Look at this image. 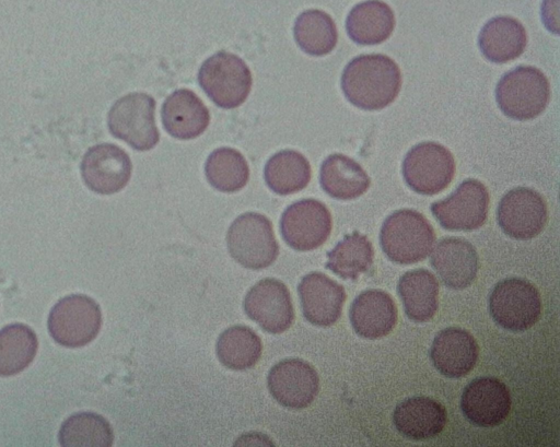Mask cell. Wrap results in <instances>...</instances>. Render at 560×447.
<instances>
[{
    "label": "cell",
    "instance_id": "cell-6",
    "mask_svg": "<svg viewBox=\"0 0 560 447\" xmlns=\"http://www.w3.org/2000/svg\"><path fill=\"white\" fill-rule=\"evenodd\" d=\"M226 242L234 260L252 270L267 268L279 254L271 222L256 212L237 216L228 231Z\"/></svg>",
    "mask_w": 560,
    "mask_h": 447
},
{
    "label": "cell",
    "instance_id": "cell-33",
    "mask_svg": "<svg viewBox=\"0 0 560 447\" xmlns=\"http://www.w3.org/2000/svg\"><path fill=\"white\" fill-rule=\"evenodd\" d=\"M61 446H112L114 433L110 424L100 414L80 412L70 415L59 431Z\"/></svg>",
    "mask_w": 560,
    "mask_h": 447
},
{
    "label": "cell",
    "instance_id": "cell-31",
    "mask_svg": "<svg viewBox=\"0 0 560 447\" xmlns=\"http://www.w3.org/2000/svg\"><path fill=\"white\" fill-rule=\"evenodd\" d=\"M261 350L260 338L246 326H234L224 330L217 342L219 361L234 370L253 367L260 358Z\"/></svg>",
    "mask_w": 560,
    "mask_h": 447
},
{
    "label": "cell",
    "instance_id": "cell-11",
    "mask_svg": "<svg viewBox=\"0 0 560 447\" xmlns=\"http://www.w3.org/2000/svg\"><path fill=\"white\" fill-rule=\"evenodd\" d=\"M489 192L477 179H466L446 199L436 201L431 211L450 231H472L481 227L488 215Z\"/></svg>",
    "mask_w": 560,
    "mask_h": 447
},
{
    "label": "cell",
    "instance_id": "cell-19",
    "mask_svg": "<svg viewBox=\"0 0 560 447\" xmlns=\"http://www.w3.org/2000/svg\"><path fill=\"white\" fill-rule=\"evenodd\" d=\"M431 264L446 286L462 290L476 279L479 260L469 242L447 237L435 245L431 254Z\"/></svg>",
    "mask_w": 560,
    "mask_h": 447
},
{
    "label": "cell",
    "instance_id": "cell-18",
    "mask_svg": "<svg viewBox=\"0 0 560 447\" xmlns=\"http://www.w3.org/2000/svg\"><path fill=\"white\" fill-rule=\"evenodd\" d=\"M478 356L479 346L475 338L457 327L441 330L430 349L434 367L448 378L466 376L475 367Z\"/></svg>",
    "mask_w": 560,
    "mask_h": 447
},
{
    "label": "cell",
    "instance_id": "cell-22",
    "mask_svg": "<svg viewBox=\"0 0 560 447\" xmlns=\"http://www.w3.org/2000/svg\"><path fill=\"white\" fill-rule=\"evenodd\" d=\"M350 321L354 331L365 339L385 337L397 322L395 302L384 291H364L350 307Z\"/></svg>",
    "mask_w": 560,
    "mask_h": 447
},
{
    "label": "cell",
    "instance_id": "cell-7",
    "mask_svg": "<svg viewBox=\"0 0 560 447\" xmlns=\"http://www.w3.org/2000/svg\"><path fill=\"white\" fill-rule=\"evenodd\" d=\"M154 113L153 97L141 92L127 94L109 109L108 129L137 151L151 150L160 140Z\"/></svg>",
    "mask_w": 560,
    "mask_h": 447
},
{
    "label": "cell",
    "instance_id": "cell-3",
    "mask_svg": "<svg viewBox=\"0 0 560 447\" xmlns=\"http://www.w3.org/2000/svg\"><path fill=\"white\" fill-rule=\"evenodd\" d=\"M495 96L500 109L506 116L527 120L539 116L546 108L550 98V85L539 69L521 66L500 79Z\"/></svg>",
    "mask_w": 560,
    "mask_h": 447
},
{
    "label": "cell",
    "instance_id": "cell-8",
    "mask_svg": "<svg viewBox=\"0 0 560 447\" xmlns=\"http://www.w3.org/2000/svg\"><path fill=\"white\" fill-rule=\"evenodd\" d=\"M489 311L500 327L513 332L525 331L540 318V294L527 280L504 279L490 293Z\"/></svg>",
    "mask_w": 560,
    "mask_h": 447
},
{
    "label": "cell",
    "instance_id": "cell-32",
    "mask_svg": "<svg viewBox=\"0 0 560 447\" xmlns=\"http://www.w3.org/2000/svg\"><path fill=\"white\" fill-rule=\"evenodd\" d=\"M209 184L222 192H235L248 181L249 168L245 157L235 149L219 148L212 151L205 164Z\"/></svg>",
    "mask_w": 560,
    "mask_h": 447
},
{
    "label": "cell",
    "instance_id": "cell-13",
    "mask_svg": "<svg viewBox=\"0 0 560 447\" xmlns=\"http://www.w3.org/2000/svg\"><path fill=\"white\" fill-rule=\"evenodd\" d=\"M267 384L278 403L294 410L308 407L319 390L317 372L311 364L299 358L283 360L273 365Z\"/></svg>",
    "mask_w": 560,
    "mask_h": 447
},
{
    "label": "cell",
    "instance_id": "cell-10",
    "mask_svg": "<svg viewBox=\"0 0 560 447\" xmlns=\"http://www.w3.org/2000/svg\"><path fill=\"white\" fill-rule=\"evenodd\" d=\"M327 207L315 199H303L282 213L280 230L284 242L295 250L307 251L322 246L331 232Z\"/></svg>",
    "mask_w": 560,
    "mask_h": 447
},
{
    "label": "cell",
    "instance_id": "cell-16",
    "mask_svg": "<svg viewBox=\"0 0 560 447\" xmlns=\"http://www.w3.org/2000/svg\"><path fill=\"white\" fill-rule=\"evenodd\" d=\"M511 403L506 385L488 376L470 381L460 399V408L466 419L480 427L501 424L510 413Z\"/></svg>",
    "mask_w": 560,
    "mask_h": 447
},
{
    "label": "cell",
    "instance_id": "cell-25",
    "mask_svg": "<svg viewBox=\"0 0 560 447\" xmlns=\"http://www.w3.org/2000/svg\"><path fill=\"white\" fill-rule=\"evenodd\" d=\"M319 183L324 191L340 200L363 195L370 187V177L352 158L335 153L326 157L320 167Z\"/></svg>",
    "mask_w": 560,
    "mask_h": 447
},
{
    "label": "cell",
    "instance_id": "cell-1",
    "mask_svg": "<svg viewBox=\"0 0 560 447\" xmlns=\"http://www.w3.org/2000/svg\"><path fill=\"white\" fill-rule=\"evenodd\" d=\"M401 74L396 62L385 55H362L353 58L341 75V89L354 106L377 110L398 95Z\"/></svg>",
    "mask_w": 560,
    "mask_h": 447
},
{
    "label": "cell",
    "instance_id": "cell-4",
    "mask_svg": "<svg viewBox=\"0 0 560 447\" xmlns=\"http://www.w3.org/2000/svg\"><path fill=\"white\" fill-rule=\"evenodd\" d=\"M198 82L215 105L229 109L240 106L247 98L252 73L238 56L218 51L201 64Z\"/></svg>",
    "mask_w": 560,
    "mask_h": 447
},
{
    "label": "cell",
    "instance_id": "cell-20",
    "mask_svg": "<svg viewBox=\"0 0 560 447\" xmlns=\"http://www.w3.org/2000/svg\"><path fill=\"white\" fill-rule=\"evenodd\" d=\"M446 421L447 414L444 405L423 396L401 401L393 413L396 430L402 436L413 440L436 437L445 427Z\"/></svg>",
    "mask_w": 560,
    "mask_h": 447
},
{
    "label": "cell",
    "instance_id": "cell-28",
    "mask_svg": "<svg viewBox=\"0 0 560 447\" xmlns=\"http://www.w3.org/2000/svg\"><path fill=\"white\" fill-rule=\"evenodd\" d=\"M327 257L326 268L343 280L355 281L371 268L374 250L365 235L353 232L346 235Z\"/></svg>",
    "mask_w": 560,
    "mask_h": 447
},
{
    "label": "cell",
    "instance_id": "cell-12",
    "mask_svg": "<svg viewBox=\"0 0 560 447\" xmlns=\"http://www.w3.org/2000/svg\"><path fill=\"white\" fill-rule=\"evenodd\" d=\"M497 219L508 236L530 239L537 236L547 223V205L540 193L534 189L517 187L502 197Z\"/></svg>",
    "mask_w": 560,
    "mask_h": 447
},
{
    "label": "cell",
    "instance_id": "cell-26",
    "mask_svg": "<svg viewBox=\"0 0 560 447\" xmlns=\"http://www.w3.org/2000/svg\"><path fill=\"white\" fill-rule=\"evenodd\" d=\"M397 289L409 319L425 322L434 317L439 306V283L430 271H407L400 277Z\"/></svg>",
    "mask_w": 560,
    "mask_h": 447
},
{
    "label": "cell",
    "instance_id": "cell-23",
    "mask_svg": "<svg viewBox=\"0 0 560 447\" xmlns=\"http://www.w3.org/2000/svg\"><path fill=\"white\" fill-rule=\"evenodd\" d=\"M524 26L510 16H497L488 21L479 34V47L490 61L503 63L521 56L526 47Z\"/></svg>",
    "mask_w": 560,
    "mask_h": 447
},
{
    "label": "cell",
    "instance_id": "cell-29",
    "mask_svg": "<svg viewBox=\"0 0 560 447\" xmlns=\"http://www.w3.org/2000/svg\"><path fill=\"white\" fill-rule=\"evenodd\" d=\"M38 341L32 328L12 324L0 330V376L24 370L35 358Z\"/></svg>",
    "mask_w": 560,
    "mask_h": 447
},
{
    "label": "cell",
    "instance_id": "cell-30",
    "mask_svg": "<svg viewBox=\"0 0 560 447\" xmlns=\"http://www.w3.org/2000/svg\"><path fill=\"white\" fill-rule=\"evenodd\" d=\"M293 35L299 47L311 56L330 52L338 39L336 24L322 10H306L295 20Z\"/></svg>",
    "mask_w": 560,
    "mask_h": 447
},
{
    "label": "cell",
    "instance_id": "cell-14",
    "mask_svg": "<svg viewBox=\"0 0 560 447\" xmlns=\"http://www.w3.org/2000/svg\"><path fill=\"white\" fill-rule=\"evenodd\" d=\"M131 170L129 155L110 143L90 148L81 162V175L85 185L100 195H112L125 188Z\"/></svg>",
    "mask_w": 560,
    "mask_h": 447
},
{
    "label": "cell",
    "instance_id": "cell-2",
    "mask_svg": "<svg viewBox=\"0 0 560 447\" xmlns=\"http://www.w3.org/2000/svg\"><path fill=\"white\" fill-rule=\"evenodd\" d=\"M435 234L429 221L418 211L402 209L383 223L380 242L394 262L410 264L423 260L432 250Z\"/></svg>",
    "mask_w": 560,
    "mask_h": 447
},
{
    "label": "cell",
    "instance_id": "cell-17",
    "mask_svg": "<svg viewBox=\"0 0 560 447\" xmlns=\"http://www.w3.org/2000/svg\"><path fill=\"white\" fill-rule=\"evenodd\" d=\"M298 291L307 321L328 327L339 319L347 297L342 285L324 273L312 272L302 279Z\"/></svg>",
    "mask_w": 560,
    "mask_h": 447
},
{
    "label": "cell",
    "instance_id": "cell-5",
    "mask_svg": "<svg viewBox=\"0 0 560 447\" xmlns=\"http://www.w3.org/2000/svg\"><path fill=\"white\" fill-rule=\"evenodd\" d=\"M48 331L58 344L80 348L93 341L102 326L98 304L82 294H71L59 299L48 316Z\"/></svg>",
    "mask_w": 560,
    "mask_h": 447
},
{
    "label": "cell",
    "instance_id": "cell-15",
    "mask_svg": "<svg viewBox=\"0 0 560 447\" xmlns=\"http://www.w3.org/2000/svg\"><path fill=\"white\" fill-rule=\"evenodd\" d=\"M244 309L250 319L270 333L284 332L294 320L290 292L276 279L256 283L245 297Z\"/></svg>",
    "mask_w": 560,
    "mask_h": 447
},
{
    "label": "cell",
    "instance_id": "cell-9",
    "mask_svg": "<svg viewBox=\"0 0 560 447\" xmlns=\"http://www.w3.org/2000/svg\"><path fill=\"white\" fill-rule=\"evenodd\" d=\"M455 174L453 154L435 142H422L406 154L402 175L407 185L416 192L435 195L445 189Z\"/></svg>",
    "mask_w": 560,
    "mask_h": 447
},
{
    "label": "cell",
    "instance_id": "cell-34",
    "mask_svg": "<svg viewBox=\"0 0 560 447\" xmlns=\"http://www.w3.org/2000/svg\"><path fill=\"white\" fill-rule=\"evenodd\" d=\"M558 2L559 0H544L541 15L548 30L558 34Z\"/></svg>",
    "mask_w": 560,
    "mask_h": 447
},
{
    "label": "cell",
    "instance_id": "cell-24",
    "mask_svg": "<svg viewBox=\"0 0 560 447\" xmlns=\"http://www.w3.org/2000/svg\"><path fill=\"white\" fill-rule=\"evenodd\" d=\"M395 26V16L388 4L368 0L352 8L346 21L350 38L360 45H376L387 39Z\"/></svg>",
    "mask_w": 560,
    "mask_h": 447
},
{
    "label": "cell",
    "instance_id": "cell-27",
    "mask_svg": "<svg viewBox=\"0 0 560 447\" xmlns=\"http://www.w3.org/2000/svg\"><path fill=\"white\" fill-rule=\"evenodd\" d=\"M265 181L277 195L285 196L304 189L312 172L307 158L294 150L273 154L265 165Z\"/></svg>",
    "mask_w": 560,
    "mask_h": 447
},
{
    "label": "cell",
    "instance_id": "cell-21",
    "mask_svg": "<svg viewBox=\"0 0 560 447\" xmlns=\"http://www.w3.org/2000/svg\"><path fill=\"white\" fill-rule=\"evenodd\" d=\"M161 118L164 129L172 137L189 140L203 133L210 121V113L192 91L179 89L164 101Z\"/></svg>",
    "mask_w": 560,
    "mask_h": 447
}]
</instances>
